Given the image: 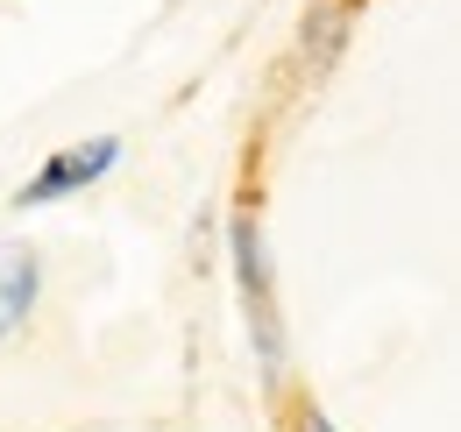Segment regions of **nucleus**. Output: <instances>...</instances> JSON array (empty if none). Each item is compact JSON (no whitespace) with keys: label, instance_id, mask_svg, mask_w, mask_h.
Segmentation results:
<instances>
[{"label":"nucleus","instance_id":"obj_1","mask_svg":"<svg viewBox=\"0 0 461 432\" xmlns=\"http://www.w3.org/2000/svg\"><path fill=\"white\" fill-rule=\"evenodd\" d=\"M228 248H234V284H241V305H249L256 355H263V369L277 376V369H285V320H277V298H270V248H263L256 213H234Z\"/></svg>","mask_w":461,"mask_h":432},{"label":"nucleus","instance_id":"obj_2","mask_svg":"<svg viewBox=\"0 0 461 432\" xmlns=\"http://www.w3.org/2000/svg\"><path fill=\"white\" fill-rule=\"evenodd\" d=\"M121 163V135H93V142H71V149H58V157L43 163L22 192H14V206H58V199H71V192H86V184H100L107 170Z\"/></svg>","mask_w":461,"mask_h":432},{"label":"nucleus","instance_id":"obj_3","mask_svg":"<svg viewBox=\"0 0 461 432\" xmlns=\"http://www.w3.org/2000/svg\"><path fill=\"white\" fill-rule=\"evenodd\" d=\"M36 291H43V263L29 248H0V333H14L36 312Z\"/></svg>","mask_w":461,"mask_h":432},{"label":"nucleus","instance_id":"obj_4","mask_svg":"<svg viewBox=\"0 0 461 432\" xmlns=\"http://www.w3.org/2000/svg\"><path fill=\"white\" fill-rule=\"evenodd\" d=\"M291 432H334V426H327V411H312V404H305V411L291 418Z\"/></svg>","mask_w":461,"mask_h":432}]
</instances>
